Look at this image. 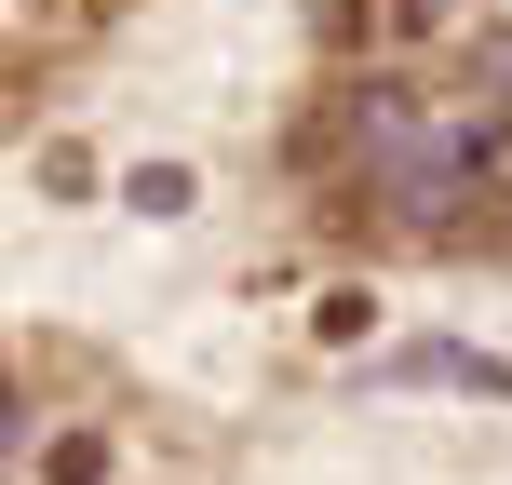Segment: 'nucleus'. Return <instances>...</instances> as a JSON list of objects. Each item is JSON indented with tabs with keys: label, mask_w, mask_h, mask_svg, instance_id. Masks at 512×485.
Returning <instances> with one entry per match:
<instances>
[{
	"label": "nucleus",
	"mask_w": 512,
	"mask_h": 485,
	"mask_svg": "<svg viewBox=\"0 0 512 485\" xmlns=\"http://www.w3.org/2000/svg\"><path fill=\"white\" fill-rule=\"evenodd\" d=\"M391 378H418V391H499V364H486V351H445V337H418V351H391Z\"/></svg>",
	"instance_id": "f257e3e1"
},
{
	"label": "nucleus",
	"mask_w": 512,
	"mask_h": 485,
	"mask_svg": "<svg viewBox=\"0 0 512 485\" xmlns=\"http://www.w3.org/2000/svg\"><path fill=\"white\" fill-rule=\"evenodd\" d=\"M378 0H310V41H324V54H364V41H378Z\"/></svg>",
	"instance_id": "f03ea898"
},
{
	"label": "nucleus",
	"mask_w": 512,
	"mask_h": 485,
	"mask_svg": "<svg viewBox=\"0 0 512 485\" xmlns=\"http://www.w3.org/2000/svg\"><path fill=\"white\" fill-rule=\"evenodd\" d=\"M41 472H54V485H108V432H54Z\"/></svg>",
	"instance_id": "7ed1b4c3"
},
{
	"label": "nucleus",
	"mask_w": 512,
	"mask_h": 485,
	"mask_svg": "<svg viewBox=\"0 0 512 485\" xmlns=\"http://www.w3.org/2000/svg\"><path fill=\"white\" fill-rule=\"evenodd\" d=\"M472 95H486V108H512V41H486V54H472Z\"/></svg>",
	"instance_id": "20e7f679"
},
{
	"label": "nucleus",
	"mask_w": 512,
	"mask_h": 485,
	"mask_svg": "<svg viewBox=\"0 0 512 485\" xmlns=\"http://www.w3.org/2000/svg\"><path fill=\"white\" fill-rule=\"evenodd\" d=\"M378 14H391V41H432V27H445V0H378Z\"/></svg>",
	"instance_id": "39448f33"
},
{
	"label": "nucleus",
	"mask_w": 512,
	"mask_h": 485,
	"mask_svg": "<svg viewBox=\"0 0 512 485\" xmlns=\"http://www.w3.org/2000/svg\"><path fill=\"white\" fill-rule=\"evenodd\" d=\"M14 445H27V391L0 378V459H14Z\"/></svg>",
	"instance_id": "423d86ee"
}]
</instances>
